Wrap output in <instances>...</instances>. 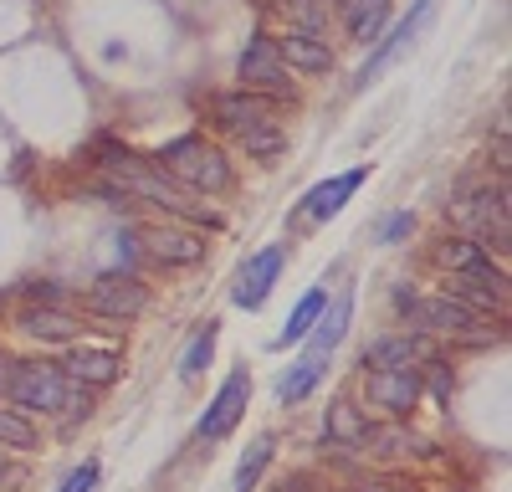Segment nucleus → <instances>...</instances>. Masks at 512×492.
I'll return each instance as SVG.
<instances>
[{
	"instance_id": "f257e3e1",
	"label": "nucleus",
	"mask_w": 512,
	"mask_h": 492,
	"mask_svg": "<svg viewBox=\"0 0 512 492\" xmlns=\"http://www.w3.org/2000/svg\"><path fill=\"white\" fill-rule=\"evenodd\" d=\"M103 164L113 170V185L123 195H134L139 205H154V211H164V216L216 221V216H205V205H195V195L169 170H159L154 159H139V154H128V149H103Z\"/></svg>"
},
{
	"instance_id": "f03ea898",
	"label": "nucleus",
	"mask_w": 512,
	"mask_h": 492,
	"mask_svg": "<svg viewBox=\"0 0 512 492\" xmlns=\"http://www.w3.org/2000/svg\"><path fill=\"white\" fill-rule=\"evenodd\" d=\"M159 170H169L190 195H221L231 185V164L216 144H205V134H185L175 144L159 149Z\"/></svg>"
},
{
	"instance_id": "7ed1b4c3",
	"label": "nucleus",
	"mask_w": 512,
	"mask_h": 492,
	"mask_svg": "<svg viewBox=\"0 0 512 492\" xmlns=\"http://www.w3.org/2000/svg\"><path fill=\"white\" fill-rule=\"evenodd\" d=\"M11 400L21 410H41V416H52V410L62 405H88L82 395H72L67 385V369L62 364H16V375H11Z\"/></svg>"
},
{
	"instance_id": "20e7f679",
	"label": "nucleus",
	"mask_w": 512,
	"mask_h": 492,
	"mask_svg": "<svg viewBox=\"0 0 512 492\" xmlns=\"http://www.w3.org/2000/svg\"><path fill=\"white\" fill-rule=\"evenodd\" d=\"M236 77H241L246 93H262V98H287V93H292L287 67H282V57H277V47H272V36H262V31L246 41V52H241V62H236Z\"/></svg>"
},
{
	"instance_id": "39448f33",
	"label": "nucleus",
	"mask_w": 512,
	"mask_h": 492,
	"mask_svg": "<svg viewBox=\"0 0 512 492\" xmlns=\"http://www.w3.org/2000/svg\"><path fill=\"white\" fill-rule=\"evenodd\" d=\"M88 308L103 313V318H139L149 308V287L139 277H128V272H108L93 282V293H88Z\"/></svg>"
},
{
	"instance_id": "423d86ee",
	"label": "nucleus",
	"mask_w": 512,
	"mask_h": 492,
	"mask_svg": "<svg viewBox=\"0 0 512 492\" xmlns=\"http://www.w3.org/2000/svg\"><path fill=\"white\" fill-rule=\"evenodd\" d=\"M431 11H436V0H415V6H410V16H405V21H400V26L390 31V41H379V47L369 52V62L359 67V82H354V88H369V82H374V77H379L384 67H390V62H395V57H400V52L410 47L415 36H420V26L431 21Z\"/></svg>"
},
{
	"instance_id": "0eeeda50",
	"label": "nucleus",
	"mask_w": 512,
	"mask_h": 492,
	"mask_svg": "<svg viewBox=\"0 0 512 492\" xmlns=\"http://www.w3.org/2000/svg\"><path fill=\"white\" fill-rule=\"evenodd\" d=\"M246 400H251V375H246V369H236V375L216 390V400L205 405V416H200V436H205V441H221V436L241 421Z\"/></svg>"
},
{
	"instance_id": "6e6552de",
	"label": "nucleus",
	"mask_w": 512,
	"mask_h": 492,
	"mask_svg": "<svg viewBox=\"0 0 512 492\" xmlns=\"http://www.w3.org/2000/svg\"><path fill=\"white\" fill-rule=\"evenodd\" d=\"M405 313H415V323L420 328H436V334H472V328H482V313L456 303L451 293L446 298H410Z\"/></svg>"
},
{
	"instance_id": "1a4fd4ad",
	"label": "nucleus",
	"mask_w": 512,
	"mask_h": 492,
	"mask_svg": "<svg viewBox=\"0 0 512 492\" xmlns=\"http://www.w3.org/2000/svg\"><path fill=\"white\" fill-rule=\"evenodd\" d=\"M461 226H472V231H497V241H507V185L497 190H477V195H466L456 200V211H451Z\"/></svg>"
},
{
	"instance_id": "9d476101",
	"label": "nucleus",
	"mask_w": 512,
	"mask_h": 492,
	"mask_svg": "<svg viewBox=\"0 0 512 492\" xmlns=\"http://www.w3.org/2000/svg\"><path fill=\"white\" fill-rule=\"evenodd\" d=\"M369 400L390 416H405V410L420 400V369H374L369 375Z\"/></svg>"
},
{
	"instance_id": "9b49d317",
	"label": "nucleus",
	"mask_w": 512,
	"mask_h": 492,
	"mask_svg": "<svg viewBox=\"0 0 512 492\" xmlns=\"http://www.w3.org/2000/svg\"><path fill=\"white\" fill-rule=\"evenodd\" d=\"M282 262H287V246H262V252L246 262V272H241L236 303L241 308H262L267 293H272V282H277V272H282Z\"/></svg>"
},
{
	"instance_id": "f8f14e48",
	"label": "nucleus",
	"mask_w": 512,
	"mask_h": 492,
	"mask_svg": "<svg viewBox=\"0 0 512 492\" xmlns=\"http://www.w3.org/2000/svg\"><path fill=\"white\" fill-rule=\"evenodd\" d=\"M139 241L164 262V267H190L205 257V241L195 231H169V226H139Z\"/></svg>"
},
{
	"instance_id": "ddd939ff",
	"label": "nucleus",
	"mask_w": 512,
	"mask_h": 492,
	"mask_svg": "<svg viewBox=\"0 0 512 492\" xmlns=\"http://www.w3.org/2000/svg\"><path fill=\"white\" fill-rule=\"evenodd\" d=\"M364 180H369V164H359V170H349V175H333V180L313 185V190L303 195V216H308V221H328V216H338V211H344V200H349Z\"/></svg>"
},
{
	"instance_id": "4468645a",
	"label": "nucleus",
	"mask_w": 512,
	"mask_h": 492,
	"mask_svg": "<svg viewBox=\"0 0 512 492\" xmlns=\"http://www.w3.org/2000/svg\"><path fill=\"white\" fill-rule=\"evenodd\" d=\"M277 57L282 67H297V72H328L333 67V52H328V41L313 36V31H282L277 41Z\"/></svg>"
},
{
	"instance_id": "2eb2a0df",
	"label": "nucleus",
	"mask_w": 512,
	"mask_h": 492,
	"mask_svg": "<svg viewBox=\"0 0 512 492\" xmlns=\"http://www.w3.org/2000/svg\"><path fill=\"white\" fill-rule=\"evenodd\" d=\"M16 328H21V334H31V339L62 344V339H77L82 334V318H72L67 308H52V303H31V308L16 313Z\"/></svg>"
},
{
	"instance_id": "dca6fc26",
	"label": "nucleus",
	"mask_w": 512,
	"mask_h": 492,
	"mask_svg": "<svg viewBox=\"0 0 512 492\" xmlns=\"http://www.w3.org/2000/svg\"><path fill=\"white\" fill-rule=\"evenodd\" d=\"M216 123L221 129H231V134H246V129H256V123H272V103L262 98V93H221L216 98Z\"/></svg>"
},
{
	"instance_id": "f3484780",
	"label": "nucleus",
	"mask_w": 512,
	"mask_h": 492,
	"mask_svg": "<svg viewBox=\"0 0 512 492\" xmlns=\"http://www.w3.org/2000/svg\"><path fill=\"white\" fill-rule=\"evenodd\" d=\"M420 359H431V344L425 339H410V334H400V339H379L369 354H364V364H374V369H415Z\"/></svg>"
},
{
	"instance_id": "a211bd4d",
	"label": "nucleus",
	"mask_w": 512,
	"mask_h": 492,
	"mask_svg": "<svg viewBox=\"0 0 512 492\" xmlns=\"http://www.w3.org/2000/svg\"><path fill=\"white\" fill-rule=\"evenodd\" d=\"M72 380H82V385H108V380H118V354L113 349H72V359L62 364Z\"/></svg>"
},
{
	"instance_id": "6ab92c4d",
	"label": "nucleus",
	"mask_w": 512,
	"mask_h": 492,
	"mask_svg": "<svg viewBox=\"0 0 512 492\" xmlns=\"http://www.w3.org/2000/svg\"><path fill=\"white\" fill-rule=\"evenodd\" d=\"M384 21H390V0H344V26L354 41H379Z\"/></svg>"
},
{
	"instance_id": "aec40b11",
	"label": "nucleus",
	"mask_w": 512,
	"mask_h": 492,
	"mask_svg": "<svg viewBox=\"0 0 512 492\" xmlns=\"http://www.w3.org/2000/svg\"><path fill=\"white\" fill-rule=\"evenodd\" d=\"M349 313H354V303H349V298H338L333 308H323V313H318V334H313L308 359H328V354L338 349V339H344V328H349Z\"/></svg>"
},
{
	"instance_id": "412c9836",
	"label": "nucleus",
	"mask_w": 512,
	"mask_h": 492,
	"mask_svg": "<svg viewBox=\"0 0 512 492\" xmlns=\"http://www.w3.org/2000/svg\"><path fill=\"white\" fill-rule=\"evenodd\" d=\"M364 431H369V421L359 416V410H354L349 400H333V410H328V441H338V446H364Z\"/></svg>"
},
{
	"instance_id": "4be33fe9",
	"label": "nucleus",
	"mask_w": 512,
	"mask_h": 492,
	"mask_svg": "<svg viewBox=\"0 0 512 492\" xmlns=\"http://www.w3.org/2000/svg\"><path fill=\"white\" fill-rule=\"evenodd\" d=\"M323 308H328V298H323V293H308L303 303L292 308L287 328H282V334H277V349H287V344H297V339H308V328L318 323V313H323Z\"/></svg>"
},
{
	"instance_id": "5701e85b",
	"label": "nucleus",
	"mask_w": 512,
	"mask_h": 492,
	"mask_svg": "<svg viewBox=\"0 0 512 492\" xmlns=\"http://www.w3.org/2000/svg\"><path fill=\"white\" fill-rule=\"evenodd\" d=\"M241 144H246V154L251 159H272V154H282L287 149V129L272 118V123H256V129H246L241 134Z\"/></svg>"
},
{
	"instance_id": "b1692460",
	"label": "nucleus",
	"mask_w": 512,
	"mask_h": 492,
	"mask_svg": "<svg viewBox=\"0 0 512 492\" xmlns=\"http://www.w3.org/2000/svg\"><path fill=\"white\" fill-rule=\"evenodd\" d=\"M364 441L379 451V457H405V451H431V446H425L420 436H410V431H400V426H390V431H364Z\"/></svg>"
},
{
	"instance_id": "393cba45",
	"label": "nucleus",
	"mask_w": 512,
	"mask_h": 492,
	"mask_svg": "<svg viewBox=\"0 0 512 492\" xmlns=\"http://www.w3.org/2000/svg\"><path fill=\"white\" fill-rule=\"evenodd\" d=\"M318 375H323V359H303V364H292L287 375H282V385H277V395L292 405V400H303L313 385H318Z\"/></svg>"
},
{
	"instance_id": "a878e982",
	"label": "nucleus",
	"mask_w": 512,
	"mask_h": 492,
	"mask_svg": "<svg viewBox=\"0 0 512 492\" xmlns=\"http://www.w3.org/2000/svg\"><path fill=\"white\" fill-rule=\"evenodd\" d=\"M210 354H216V323H205V334H195V344H190L185 359H180V375H185V380H200L205 364H210Z\"/></svg>"
},
{
	"instance_id": "bb28decb",
	"label": "nucleus",
	"mask_w": 512,
	"mask_h": 492,
	"mask_svg": "<svg viewBox=\"0 0 512 492\" xmlns=\"http://www.w3.org/2000/svg\"><path fill=\"white\" fill-rule=\"evenodd\" d=\"M267 462H272V436H262L246 457H241V467H236V492H251L256 487V477L267 472Z\"/></svg>"
},
{
	"instance_id": "cd10ccee",
	"label": "nucleus",
	"mask_w": 512,
	"mask_h": 492,
	"mask_svg": "<svg viewBox=\"0 0 512 492\" xmlns=\"http://www.w3.org/2000/svg\"><path fill=\"white\" fill-rule=\"evenodd\" d=\"M0 446H11V451H31L36 446V426L21 416V410H0Z\"/></svg>"
},
{
	"instance_id": "c85d7f7f",
	"label": "nucleus",
	"mask_w": 512,
	"mask_h": 492,
	"mask_svg": "<svg viewBox=\"0 0 512 492\" xmlns=\"http://www.w3.org/2000/svg\"><path fill=\"white\" fill-rule=\"evenodd\" d=\"M482 252H487V246H477V241H466V236H456V241H446V246H441V262L461 272V267H472V262H477Z\"/></svg>"
},
{
	"instance_id": "c756f323",
	"label": "nucleus",
	"mask_w": 512,
	"mask_h": 492,
	"mask_svg": "<svg viewBox=\"0 0 512 492\" xmlns=\"http://www.w3.org/2000/svg\"><path fill=\"white\" fill-rule=\"evenodd\" d=\"M98 487V462H82L67 482H62V492H93Z\"/></svg>"
},
{
	"instance_id": "7c9ffc66",
	"label": "nucleus",
	"mask_w": 512,
	"mask_h": 492,
	"mask_svg": "<svg viewBox=\"0 0 512 492\" xmlns=\"http://www.w3.org/2000/svg\"><path fill=\"white\" fill-rule=\"evenodd\" d=\"M410 226H415L410 211H400V216H390V221L379 226V241H400V236H410Z\"/></svg>"
},
{
	"instance_id": "2f4dec72",
	"label": "nucleus",
	"mask_w": 512,
	"mask_h": 492,
	"mask_svg": "<svg viewBox=\"0 0 512 492\" xmlns=\"http://www.w3.org/2000/svg\"><path fill=\"white\" fill-rule=\"evenodd\" d=\"M0 472H6V462H0Z\"/></svg>"
}]
</instances>
